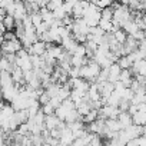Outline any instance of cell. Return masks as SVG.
Returning a JSON list of instances; mask_svg holds the SVG:
<instances>
[{
  "mask_svg": "<svg viewBox=\"0 0 146 146\" xmlns=\"http://www.w3.org/2000/svg\"><path fill=\"white\" fill-rule=\"evenodd\" d=\"M17 133L22 135V136H30V135H32V133H30V127H29L27 123H22V125H19V127H17Z\"/></svg>",
  "mask_w": 146,
  "mask_h": 146,
  "instance_id": "29",
  "label": "cell"
},
{
  "mask_svg": "<svg viewBox=\"0 0 146 146\" xmlns=\"http://www.w3.org/2000/svg\"><path fill=\"white\" fill-rule=\"evenodd\" d=\"M130 72L132 75H140V76H146V60L142 59V60H137L132 64L130 67Z\"/></svg>",
  "mask_w": 146,
  "mask_h": 146,
  "instance_id": "9",
  "label": "cell"
},
{
  "mask_svg": "<svg viewBox=\"0 0 146 146\" xmlns=\"http://www.w3.org/2000/svg\"><path fill=\"white\" fill-rule=\"evenodd\" d=\"M136 10H139V12H146V0H139Z\"/></svg>",
  "mask_w": 146,
  "mask_h": 146,
  "instance_id": "35",
  "label": "cell"
},
{
  "mask_svg": "<svg viewBox=\"0 0 146 146\" xmlns=\"http://www.w3.org/2000/svg\"><path fill=\"white\" fill-rule=\"evenodd\" d=\"M30 19H32V25L35 26V29H36L40 23H43V19H42L40 12H37V13H32V15H30Z\"/></svg>",
  "mask_w": 146,
  "mask_h": 146,
  "instance_id": "28",
  "label": "cell"
},
{
  "mask_svg": "<svg viewBox=\"0 0 146 146\" xmlns=\"http://www.w3.org/2000/svg\"><path fill=\"white\" fill-rule=\"evenodd\" d=\"M120 110L119 108L116 106H110V105H103L100 109H99V117L102 119H117Z\"/></svg>",
  "mask_w": 146,
  "mask_h": 146,
  "instance_id": "3",
  "label": "cell"
},
{
  "mask_svg": "<svg viewBox=\"0 0 146 146\" xmlns=\"http://www.w3.org/2000/svg\"><path fill=\"white\" fill-rule=\"evenodd\" d=\"M100 70H102V67L99 66V63H96L95 60H89L86 64H83L80 67V78L88 80L89 83H93V82H96Z\"/></svg>",
  "mask_w": 146,
  "mask_h": 146,
  "instance_id": "1",
  "label": "cell"
},
{
  "mask_svg": "<svg viewBox=\"0 0 146 146\" xmlns=\"http://www.w3.org/2000/svg\"><path fill=\"white\" fill-rule=\"evenodd\" d=\"M16 64L15 63H10L5 56H2L0 57V70H6V72H12L13 70V67H15Z\"/></svg>",
  "mask_w": 146,
  "mask_h": 146,
  "instance_id": "22",
  "label": "cell"
},
{
  "mask_svg": "<svg viewBox=\"0 0 146 146\" xmlns=\"http://www.w3.org/2000/svg\"><path fill=\"white\" fill-rule=\"evenodd\" d=\"M0 47H2V53L3 54H9V53H17L23 49V43L20 42V39H15V40H5L0 43Z\"/></svg>",
  "mask_w": 146,
  "mask_h": 146,
  "instance_id": "2",
  "label": "cell"
},
{
  "mask_svg": "<svg viewBox=\"0 0 146 146\" xmlns=\"http://www.w3.org/2000/svg\"><path fill=\"white\" fill-rule=\"evenodd\" d=\"M39 103H40V106H43V105H47L49 102H50V96H49V93L46 92V90H43L42 92V95L39 96Z\"/></svg>",
  "mask_w": 146,
  "mask_h": 146,
  "instance_id": "32",
  "label": "cell"
},
{
  "mask_svg": "<svg viewBox=\"0 0 146 146\" xmlns=\"http://www.w3.org/2000/svg\"><path fill=\"white\" fill-rule=\"evenodd\" d=\"M135 40H137V42H142V40H145V30H142V29H139L133 36H132Z\"/></svg>",
  "mask_w": 146,
  "mask_h": 146,
  "instance_id": "33",
  "label": "cell"
},
{
  "mask_svg": "<svg viewBox=\"0 0 146 146\" xmlns=\"http://www.w3.org/2000/svg\"><path fill=\"white\" fill-rule=\"evenodd\" d=\"M13 78H12V73L6 72V70H0V88L5 89V88H10L13 86Z\"/></svg>",
  "mask_w": 146,
  "mask_h": 146,
  "instance_id": "8",
  "label": "cell"
},
{
  "mask_svg": "<svg viewBox=\"0 0 146 146\" xmlns=\"http://www.w3.org/2000/svg\"><path fill=\"white\" fill-rule=\"evenodd\" d=\"M108 72H109V78H108V80H109L110 83H116V82L119 80V75H120L122 69H120V66H119L117 63H112V64L109 66Z\"/></svg>",
  "mask_w": 146,
  "mask_h": 146,
  "instance_id": "10",
  "label": "cell"
},
{
  "mask_svg": "<svg viewBox=\"0 0 146 146\" xmlns=\"http://www.w3.org/2000/svg\"><path fill=\"white\" fill-rule=\"evenodd\" d=\"M13 119H15V120L17 122V125H22V123H27V120H29V112H27V109H22V110H15Z\"/></svg>",
  "mask_w": 146,
  "mask_h": 146,
  "instance_id": "14",
  "label": "cell"
},
{
  "mask_svg": "<svg viewBox=\"0 0 146 146\" xmlns=\"http://www.w3.org/2000/svg\"><path fill=\"white\" fill-rule=\"evenodd\" d=\"M40 15H42V19L44 23L49 25V27L52 26L53 20H54V16H53V12H50L47 7H40Z\"/></svg>",
  "mask_w": 146,
  "mask_h": 146,
  "instance_id": "17",
  "label": "cell"
},
{
  "mask_svg": "<svg viewBox=\"0 0 146 146\" xmlns=\"http://www.w3.org/2000/svg\"><path fill=\"white\" fill-rule=\"evenodd\" d=\"M113 33V36H115V39L119 42V43H125L126 42V39H127V35L125 33V30L123 29H117V30H115V32H112Z\"/></svg>",
  "mask_w": 146,
  "mask_h": 146,
  "instance_id": "25",
  "label": "cell"
},
{
  "mask_svg": "<svg viewBox=\"0 0 146 146\" xmlns=\"http://www.w3.org/2000/svg\"><path fill=\"white\" fill-rule=\"evenodd\" d=\"M112 3H113V0H96V2H95V5H96L100 10H102V9H106V7H110Z\"/></svg>",
  "mask_w": 146,
  "mask_h": 146,
  "instance_id": "30",
  "label": "cell"
},
{
  "mask_svg": "<svg viewBox=\"0 0 146 146\" xmlns=\"http://www.w3.org/2000/svg\"><path fill=\"white\" fill-rule=\"evenodd\" d=\"M40 110L44 113V116H50V115H54V108L50 105V103H47V105H43V106H40Z\"/></svg>",
  "mask_w": 146,
  "mask_h": 146,
  "instance_id": "31",
  "label": "cell"
},
{
  "mask_svg": "<svg viewBox=\"0 0 146 146\" xmlns=\"http://www.w3.org/2000/svg\"><path fill=\"white\" fill-rule=\"evenodd\" d=\"M100 19H105V20H112V19H113V9H112V7L102 9V12H100Z\"/></svg>",
  "mask_w": 146,
  "mask_h": 146,
  "instance_id": "27",
  "label": "cell"
},
{
  "mask_svg": "<svg viewBox=\"0 0 146 146\" xmlns=\"http://www.w3.org/2000/svg\"><path fill=\"white\" fill-rule=\"evenodd\" d=\"M25 2H27V3H33V2H36V0H25Z\"/></svg>",
  "mask_w": 146,
  "mask_h": 146,
  "instance_id": "39",
  "label": "cell"
},
{
  "mask_svg": "<svg viewBox=\"0 0 146 146\" xmlns=\"http://www.w3.org/2000/svg\"><path fill=\"white\" fill-rule=\"evenodd\" d=\"M106 129L108 132H116V133L123 130L117 119H106Z\"/></svg>",
  "mask_w": 146,
  "mask_h": 146,
  "instance_id": "16",
  "label": "cell"
},
{
  "mask_svg": "<svg viewBox=\"0 0 146 146\" xmlns=\"http://www.w3.org/2000/svg\"><path fill=\"white\" fill-rule=\"evenodd\" d=\"M105 33H108V32H113V23H112V20H105V19H100L99 20V25H98Z\"/></svg>",
  "mask_w": 146,
  "mask_h": 146,
  "instance_id": "23",
  "label": "cell"
},
{
  "mask_svg": "<svg viewBox=\"0 0 146 146\" xmlns=\"http://www.w3.org/2000/svg\"><path fill=\"white\" fill-rule=\"evenodd\" d=\"M85 2H88V3H95L96 0H85Z\"/></svg>",
  "mask_w": 146,
  "mask_h": 146,
  "instance_id": "38",
  "label": "cell"
},
{
  "mask_svg": "<svg viewBox=\"0 0 146 146\" xmlns=\"http://www.w3.org/2000/svg\"><path fill=\"white\" fill-rule=\"evenodd\" d=\"M47 2H49V0H36V3H37L40 7H46Z\"/></svg>",
  "mask_w": 146,
  "mask_h": 146,
  "instance_id": "36",
  "label": "cell"
},
{
  "mask_svg": "<svg viewBox=\"0 0 146 146\" xmlns=\"http://www.w3.org/2000/svg\"><path fill=\"white\" fill-rule=\"evenodd\" d=\"M132 80H133V78H132V72H130V69H122L120 75H119V82H120L125 88H130Z\"/></svg>",
  "mask_w": 146,
  "mask_h": 146,
  "instance_id": "12",
  "label": "cell"
},
{
  "mask_svg": "<svg viewBox=\"0 0 146 146\" xmlns=\"http://www.w3.org/2000/svg\"><path fill=\"white\" fill-rule=\"evenodd\" d=\"M60 46L64 49V52L73 54V53H75V50H76V47L79 46V43L75 40V37H73V36H69V37H66V39L62 40V44Z\"/></svg>",
  "mask_w": 146,
  "mask_h": 146,
  "instance_id": "7",
  "label": "cell"
},
{
  "mask_svg": "<svg viewBox=\"0 0 146 146\" xmlns=\"http://www.w3.org/2000/svg\"><path fill=\"white\" fill-rule=\"evenodd\" d=\"M76 110L79 112V115L80 116H85V115H88L90 110H92V106H90V102L89 100H82L80 103H78L76 105Z\"/></svg>",
  "mask_w": 146,
  "mask_h": 146,
  "instance_id": "15",
  "label": "cell"
},
{
  "mask_svg": "<svg viewBox=\"0 0 146 146\" xmlns=\"http://www.w3.org/2000/svg\"><path fill=\"white\" fill-rule=\"evenodd\" d=\"M3 25H5L6 32H7V30H15V27H16V19H15V16L6 15L5 19H3Z\"/></svg>",
  "mask_w": 146,
  "mask_h": 146,
  "instance_id": "21",
  "label": "cell"
},
{
  "mask_svg": "<svg viewBox=\"0 0 146 146\" xmlns=\"http://www.w3.org/2000/svg\"><path fill=\"white\" fill-rule=\"evenodd\" d=\"M119 66H120V69H130L132 67V64H133V62L127 57V56H120L119 59H117V62H116Z\"/></svg>",
  "mask_w": 146,
  "mask_h": 146,
  "instance_id": "24",
  "label": "cell"
},
{
  "mask_svg": "<svg viewBox=\"0 0 146 146\" xmlns=\"http://www.w3.org/2000/svg\"><path fill=\"white\" fill-rule=\"evenodd\" d=\"M73 140H75V136H73V132L66 126L64 129H63V132H62V136H60V139H59V142L63 145V146H70L72 143H73Z\"/></svg>",
  "mask_w": 146,
  "mask_h": 146,
  "instance_id": "11",
  "label": "cell"
},
{
  "mask_svg": "<svg viewBox=\"0 0 146 146\" xmlns=\"http://www.w3.org/2000/svg\"><path fill=\"white\" fill-rule=\"evenodd\" d=\"M63 2H64V0H49L47 5H46V7H47L50 12H54L56 9H59V7L63 6Z\"/></svg>",
  "mask_w": 146,
  "mask_h": 146,
  "instance_id": "26",
  "label": "cell"
},
{
  "mask_svg": "<svg viewBox=\"0 0 146 146\" xmlns=\"http://www.w3.org/2000/svg\"><path fill=\"white\" fill-rule=\"evenodd\" d=\"M117 120H119L122 129H126L127 126L133 125V122H132V115H130L129 112H120L119 116H117Z\"/></svg>",
  "mask_w": 146,
  "mask_h": 146,
  "instance_id": "13",
  "label": "cell"
},
{
  "mask_svg": "<svg viewBox=\"0 0 146 146\" xmlns=\"http://www.w3.org/2000/svg\"><path fill=\"white\" fill-rule=\"evenodd\" d=\"M137 47H139V42H137V40H135L132 36H127L126 42H125V43H123V46H122L123 56H127V54L133 53L135 50H137Z\"/></svg>",
  "mask_w": 146,
  "mask_h": 146,
  "instance_id": "4",
  "label": "cell"
},
{
  "mask_svg": "<svg viewBox=\"0 0 146 146\" xmlns=\"http://www.w3.org/2000/svg\"><path fill=\"white\" fill-rule=\"evenodd\" d=\"M44 126L47 130H52L54 127H66V125L56 116V115H50V116H46L44 117Z\"/></svg>",
  "mask_w": 146,
  "mask_h": 146,
  "instance_id": "6",
  "label": "cell"
},
{
  "mask_svg": "<svg viewBox=\"0 0 146 146\" xmlns=\"http://www.w3.org/2000/svg\"><path fill=\"white\" fill-rule=\"evenodd\" d=\"M125 146H137V143H136V140L133 139V140H130V142H127Z\"/></svg>",
  "mask_w": 146,
  "mask_h": 146,
  "instance_id": "37",
  "label": "cell"
},
{
  "mask_svg": "<svg viewBox=\"0 0 146 146\" xmlns=\"http://www.w3.org/2000/svg\"><path fill=\"white\" fill-rule=\"evenodd\" d=\"M132 122H133V125L145 126L146 125V112H136L135 115H132Z\"/></svg>",
  "mask_w": 146,
  "mask_h": 146,
  "instance_id": "19",
  "label": "cell"
},
{
  "mask_svg": "<svg viewBox=\"0 0 146 146\" xmlns=\"http://www.w3.org/2000/svg\"><path fill=\"white\" fill-rule=\"evenodd\" d=\"M30 54H35V56H43L46 52H47V44L44 43V42H42V40H37V42H35L30 47H29V50H27Z\"/></svg>",
  "mask_w": 146,
  "mask_h": 146,
  "instance_id": "5",
  "label": "cell"
},
{
  "mask_svg": "<svg viewBox=\"0 0 146 146\" xmlns=\"http://www.w3.org/2000/svg\"><path fill=\"white\" fill-rule=\"evenodd\" d=\"M49 103H50V105L54 108V110H56V109L62 105V100H60L59 98H56V96H54V98H50V102H49Z\"/></svg>",
  "mask_w": 146,
  "mask_h": 146,
  "instance_id": "34",
  "label": "cell"
},
{
  "mask_svg": "<svg viewBox=\"0 0 146 146\" xmlns=\"http://www.w3.org/2000/svg\"><path fill=\"white\" fill-rule=\"evenodd\" d=\"M122 29L125 30V33L127 35V36H133L137 30H139V27H137V25L133 22V20H127L123 26H122Z\"/></svg>",
  "mask_w": 146,
  "mask_h": 146,
  "instance_id": "18",
  "label": "cell"
},
{
  "mask_svg": "<svg viewBox=\"0 0 146 146\" xmlns=\"http://www.w3.org/2000/svg\"><path fill=\"white\" fill-rule=\"evenodd\" d=\"M98 117H99V110H98V109H92L88 115L82 116V122H83V123H86V125H89V123L95 122Z\"/></svg>",
  "mask_w": 146,
  "mask_h": 146,
  "instance_id": "20",
  "label": "cell"
}]
</instances>
